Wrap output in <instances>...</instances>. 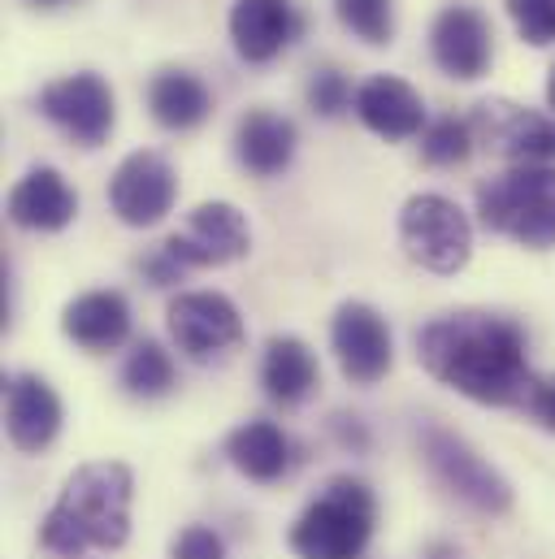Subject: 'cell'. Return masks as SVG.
<instances>
[{"label": "cell", "instance_id": "obj_1", "mask_svg": "<svg viewBox=\"0 0 555 559\" xmlns=\"http://www.w3.org/2000/svg\"><path fill=\"white\" fill-rule=\"evenodd\" d=\"M416 360L434 382L491 408H530L539 386L526 356V330L499 312L434 317L416 334Z\"/></svg>", "mask_w": 555, "mask_h": 559}, {"label": "cell", "instance_id": "obj_2", "mask_svg": "<svg viewBox=\"0 0 555 559\" xmlns=\"http://www.w3.org/2000/svg\"><path fill=\"white\" fill-rule=\"evenodd\" d=\"M135 477L122 460H92L74 468L39 525L44 551L79 559L83 551H118L131 538Z\"/></svg>", "mask_w": 555, "mask_h": 559}, {"label": "cell", "instance_id": "obj_3", "mask_svg": "<svg viewBox=\"0 0 555 559\" xmlns=\"http://www.w3.org/2000/svg\"><path fill=\"white\" fill-rule=\"evenodd\" d=\"M477 213L491 235L521 248H555V165H512L477 187Z\"/></svg>", "mask_w": 555, "mask_h": 559}, {"label": "cell", "instance_id": "obj_4", "mask_svg": "<svg viewBox=\"0 0 555 559\" xmlns=\"http://www.w3.org/2000/svg\"><path fill=\"white\" fill-rule=\"evenodd\" d=\"M378 503L361 477H334L291 525V551L299 559H361L374 538Z\"/></svg>", "mask_w": 555, "mask_h": 559}, {"label": "cell", "instance_id": "obj_5", "mask_svg": "<svg viewBox=\"0 0 555 559\" xmlns=\"http://www.w3.org/2000/svg\"><path fill=\"white\" fill-rule=\"evenodd\" d=\"M400 248L425 274L451 278L473 257V226L456 200L438 191H416L400 209Z\"/></svg>", "mask_w": 555, "mask_h": 559}, {"label": "cell", "instance_id": "obj_6", "mask_svg": "<svg viewBox=\"0 0 555 559\" xmlns=\"http://www.w3.org/2000/svg\"><path fill=\"white\" fill-rule=\"evenodd\" d=\"M421 455H425L429 473H434L456 499H464L469 508H477V512H486V516L512 512V486H508L464 438H456L451 429L425 425V429H421Z\"/></svg>", "mask_w": 555, "mask_h": 559}, {"label": "cell", "instance_id": "obj_7", "mask_svg": "<svg viewBox=\"0 0 555 559\" xmlns=\"http://www.w3.org/2000/svg\"><path fill=\"white\" fill-rule=\"evenodd\" d=\"M469 127L486 152L512 165H555V114H539L530 105L491 96L473 105Z\"/></svg>", "mask_w": 555, "mask_h": 559}, {"label": "cell", "instance_id": "obj_8", "mask_svg": "<svg viewBox=\"0 0 555 559\" xmlns=\"http://www.w3.org/2000/svg\"><path fill=\"white\" fill-rule=\"evenodd\" d=\"M39 114L79 147H101L118 127V96L96 70H79L39 92Z\"/></svg>", "mask_w": 555, "mask_h": 559}, {"label": "cell", "instance_id": "obj_9", "mask_svg": "<svg viewBox=\"0 0 555 559\" xmlns=\"http://www.w3.org/2000/svg\"><path fill=\"white\" fill-rule=\"evenodd\" d=\"M165 325L174 347L196 365H209L244 343V317L222 290H178L165 308Z\"/></svg>", "mask_w": 555, "mask_h": 559}, {"label": "cell", "instance_id": "obj_10", "mask_svg": "<svg viewBox=\"0 0 555 559\" xmlns=\"http://www.w3.org/2000/svg\"><path fill=\"white\" fill-rule=\"evenodd\" d=\"M330 352H334V360H339V369H343V378L352 386H374L395 365L391 325L365 299H347V304L334 308V317H330Z\"/></svg>", "mask_w": 555, "mask_h": 559}, {"label": "cell", "instance_id": "obj_11", "mask_svg": "<svg viewBox=\"0 0 555 559\" xmlns=\"http://www.w3.org/2000/svg\"><path fill=\"white\" fill-rule=\"evenodd\" d=\"M161 248L182 270H213V265L244 261L252 248V230H248V217L231 200H204L187 213V226L174 230Z\"/></svg>", "mask_w": 555, "mask_h": 559}, {"label": "cell", "instance_id": "obj_12", "mask_svg": "<svg viewBox=\"0 0 555 559\" xmlns=\"http://www.w3.org/2000/svg\"><path fill=\"white\" fill-rule=\"evenodd\" d=\"M174 200H178V174L152 147L131 152L114 169V178H109V209L118 213L122 226L147 230V226L165 222V213L174 209Z\"/></svg>", "mask_w": 555, "mask_h": 559}, {"label": "cell", "instance_id": "obj_13", "mask_svg": "<svg viewBox=\"0 0 555 559\" xmlns=\"http://www.w3.org/2000/svg\"><path fill=\"white\" fill-rule=\"evenodd\" d=\"M429 57L447 79L473 83L491 70L495 61V26L482 9L473 4H447L438 9L429 26Z\"/></svg>", "mask_w": 555, "mask_h": 559}, {"label": "cell", "instance_id": "obj_14", "mask_svg": "<svg viewBox=\"0 0 555 559\" xmlns=\"http://www.w3.org/2000/svg\"><path fill=\"white\" fill-rule=\"evenodd\" d=\"M61 400L39 373H13L4 382V433L17 451L35 455L57 442L61 433Z\"/></svg>", "mask_w": 555, "mask_h": 559}, {"label": "cell", "instance_id": "obj_15", "mask_svg": "<svg viewBox=\"0 0 555 559\" xmlns=\"http://www.w3.org/2000/svg\"><path fill=\"white\" fill-rule=\"evenodd\" d=\"M4 213H9V222L22 226V230L57 235V230H66V226L79 217V195H74V187H70L52 165H35V169H26V174L13 182Z\"/></svg>", "mask_w": 555, "mask_h": 559}, {"label": "cell", "instance_id": "obj_16", "mask_svg": "<svg viewBox=\"0 0 555 559\" xmlns=\"http://www.w3.org/2000/svg\"><path fill=\"white\" fill-rule=\"evenodd\" d=\"M356 118L365 122V131H374L378 140H413L421 135L425 122V100L413 83L395 79V74H374L356 87Z\"/></svg>", "mask_w": 555, "mask_h": 559}, {"label": "cell", "instance_id": "obj_17", "mask_svg": "<svg viewBox=\"0 0 555 559\" xmlns=\"http://www.w3.org/2000/svg\"><path fill=\"white\" fill-rule=\"evenodd\" d=\"M299 13L291 0H235L231 9V44L248 66L274 61L299 35Z\"/></svg>", "mask_w": 555, "mask_h": 559}, {"label": "cell", "instance_id": "obj_18", "mask_svg": "<svg viewBox=\"0 0 555 559\" xmlns=\"http://www.w3.org/2000/svg\"><path fill=\"white\" fill-rule=\"evenodd\" d=\"M61 330L70 343H79L92 356L118 352L131 338V304L122 290H83L79 299L66 304Z\"/></svg>", "mask_w": 555, "mask_h": 559}, {"label": "cell", "instance_id": "obj_19", "mask_svg": "<svg viewBox=\"0 0 555 559\" xmlns=\"http://www.w3.org/2000/svg\"><path fill=\"white\" fill-rule=\"evenodd\" d=\"M235 156L248 174L274 178L295 156V122L274 109H248L235 127Z\"/></svg>", "mask_w": 555, "mask_h": 559}, {"label": "cell", "instance_id": "obj_20", "mask_svg": "<svg viewBox=\"0 0 555 559\" xmlns=\"http://www.w3.org/2000/svg\"><path fill=\"white\" fill-rule=\"evenodd\" d=\"M147 109L165 131H196L213 114V92L191 70H161L147 79Z\"/></svg>", "mask_w": 555, "mask_h": 559}, {"label": "cell", "instance_id": "obj_21", "mask_svg": "<svg viewBox=\"0 0 555 559\" xmlns=\"http://www.w3.org/2000/svg\"><path fill=\"white\" fill-rule=\"evenodd\" d=\"M261 386L282 408L304 404L312 395V386H317V356H312V347L304 338H295V334H274L265 343V356H261Z\"/></svg>", "mask_w": 555, "mask_h": 559}, {"label": "cell", "instance_id": "obj_22", "mask_svg": "<svg viewBox=\"0 0 555 559\" xmlns=\"http://www.w3.org/2000/svg\"><path fill=\"white\" fill-rule=\"evenodd\" d=\"M226 455L231 464L248 477V481H282L286 468H291V438L278 429L274 420L257 417L248 425H239L231 438H226Z\"/></svg>", "mask_w": 555, "mask_h": 559}, {"label": "cell", "instance_id": "obj_23", "mask_svg": "<svg viewBox=\"0 0 555 559\" xmlns=\"http://www.w3.org/2000/svg\"><path fill=\"white\" fill-rule=\"evenodd\" d=\"M122 386L135 400H165L174 391V360L156 338H139L122 360Z\"/></svg>", "mask_w": 555, "mask_h": 559}, {"label": "cell", "instance_id": "obj_24", "mask_svg": "<svg viewBox=\"0 0 555 559\" xmlns=\"http://www.w3.org/2000/svg\"><path fill=\"white\" fill-rule=\"evenodd\" d=\"M473 127L464 122V118H438V122H429L425 131H421V156H425V165H434V169H456V165H464L469 156H473Z\"/></svg>", "mask_w": 555, "mask_h": 559}, {"label": "cell", "instance_id": "obj_25", "mask_svg": "<svg viewBox=\"0 0 555 559\" xmlns=\"http://www.w3.org/2000/svg\"><path fill=\"white\" fill-rule=\"evenodd\" d=\"M334 13L369 48H382L395 39V0H334Z\"/></svg>", "mask_w": 555, "mask_h": 559}, {"label": "cell", "instance_id": "obj_26", "mask_svg": "<svg viewBox=\"0 0 555 559\" xmlns=\"http://www.w3.org/2000/svg\"><path fill=\"white\" fill-rule=\"evenodd\" d=\"M352 105H356V92L339 70H317L308 79V109L317 118H343Z\"/></svg>", "mask_w": 555, "mask_h": 559}, {"label": "cell", "instance_id": "obj_27", "mask_svg": "<svg viewBox=\"0 0 555 559\" xmlns=\"http://www.w3.org/2000/svg\"><path fill=\"white\" fill-rule=\"evenodd\" d=\"M504 4L526 44H534V48L555 44V0H504Z\"/></svg>", "mask_w": 555, "mask_h": 559}, {"label": "cell", "instance_id": "obj_28", "mask_svg": "<svg viewBox=\"0 0 555 559\" xmlns=\"http://www.w3.org/2000/svg\"><path fill=\"white\" fill-rule=\"evenodd\" d=\"M174 559H226V543L209 525H187L174 543Z\"/></svg>", "mask_w": 555, "mask_h": 559}, {"label": "cell", "instance_id": "obj_29", "mask_svg": "<svg viewBox=\"0 0 555 559\" xmlns=\"http://www.w3.org/2000/svg\"><path fill=\"white\" fill-rule=\"evenodd\" d=\"M139 270H143V278L152 282V286H174V282L187 274V270H182L165 248H156L152 257H143V261H139Z\"/></svg>", "mask_w": 555, "mask_h": 559}, {"label": "cell", "instance_id": "obj_30", "mask_svg": "<svg viewBox=\"0 0 555 559\" xmlns=\"http://www.w3.org/2000/svg\"><path fill=\"white\" fill-rule=\"evenodd\" d=\"M530 413H534V420H539L543 429L555 433V378H539V386H534V395H530Z\"/></svg>", "mask_w": 555, "mask_h": 559}, {"label": "cell", "instance_id": "obj_31", "mask_svg": "<svg viewBox=\"0 0 555 559\" xmlns=\"http://www.w3.org/2000/svg\"><path fill=\"white\" fill-rule=\"evenodd\" d=\"M429 559H460L447 543H438V547H429Z\"/></svg>", "mask_w": 555, "mask_h": 559}, {"label": "cell", "instance_id": "obj_32", "mask_svg": "<svg viewBox=\"0 0 555 559\" xmlns=\"http://www.w3.org/2000/svg\"><path fill=\"white\" fill-rule=\"evenodd\" d=\"M547 109L555 114V66H552V74H547Z\"/></svg>", "mask_w": 555, "mask_h": 559}, {"label": "cell", "instance_id": "obj_33", "mask_svg": "<svg viewBox=\"0 0 555 559\" xmlns=\"http://www.w3.org/2000/svg\"><path fill=\"white\" fill-rule=\"evenodd\" d=\"M26 4H35V9H57V4H66V0H26Z\"/></svg>", "mask_w": 555, "mask_h": 559}]
</instances>
